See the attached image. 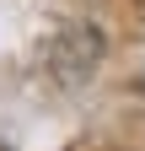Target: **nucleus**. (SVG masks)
Listing matches in <instances>:
<instances>
[{
  "label": "nucleus",
  "mask_w": 145,
  "mask_h": 151,
  "mask_svg": "<svg viewBox=\"0 0 145 151\" xmlns=\"http://www.w3.org/2000/svg\"><path fill=\"white\" fill-rule=\"evenodd\" d=\"M102 60V38L92 32V27H70V32H59V43H54V76L59 81H86V70H92Z\"/></svg>",
  "instance_id": "f257e3e1"
}]
</instances>
